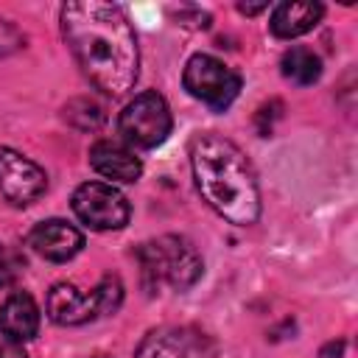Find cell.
I'll use <instances>...</instances> for the list:
<instances>
[{
    "instance_id": "obj_3",
    "label": "cell",
    "mask_w": 358,
    "mask_h": 358,
    "mask_svg": "<svg viewBox=\"0 0 358 358\" xmlns=\"http://www.w3.org/2000/svg\"><path fill=\"white\" fill-rule=\"evenodd\" d=\"M143 263V274L148 282H168L176 291H187L204 271V260L199 249L182 235H162L137 249Z\"/></svg>"
},
{
    "instance_id": "obj_11",
    "label": "cell",
    "mask_w": 358,
    "mask_h": 358,
    "mask_svg": "<svg viewBox=\"0 0 358 358\" xmlns=\"http://www.w3.org/2000/svg\"><path fill=\"white\" fill-rule=\"evenodd\" d=\"M90 165L95 173L112 182H137L143 173V162L134 151L117 140H98L90 148Z\"/></svg>"
},
{
    "instance_id": "obj_19",
    "label": "cell",
    "mask_w": 358,
    "mask_h": 358,
    "mask_svg": "<svg viewBox=\"0 0 358 358\" xmlns=\"http://www.w3.org/2000/svg\"><path fill=\"white\" fill-rule=\"evenodd\" d=\"M238 8H241L243 14H257V11H263V8H268V6H266V3H257V6H246V3H241Z\"/></svg>"
},
{
    "instance_id": "obj_5",
    "label": "cell",
    "mask_w": 358,
    "mask_h": 358,
    "mask_svg": "<svg viewBox=\"0 0 358 358\" xmlns=\"http://www.w3.org/2000/svg\"><path fill=\"white\" fill-rule=\"evenodd\" d=\"M182 84L196 101L215 112H224L241 92V76L210 53H196L187 59Z\"/></svg>"
},
{
    "instance_id": "obj_4",
    "label": "cell",
    "mask_w": 358,
    "mask_h": 358,
    "mask_svg": "<svg viewBox=\"0 0 358 358\" xmlns=\"http://www.w3.org/2000/svg\"><path fill=\"white\" fill-rule=\"evenodd\" d=\"M120 302H123V285L112 274H106L92 291H81L73 282H56L48 294V316L56 324L76 327L115 313Z\"/></svg>"
},
{
    "instance_id": "obj_2",
    "label": "cell",
    "mask_w": 358,
    "mask_h": 358,
    "mask_svg": "<svg viewBox=\"0 0 358 358\" xmlns=\"http://www.w3.org/2000/svg\"><path fill=\"white\" fill-rule=\"evenodd\" d=\"M190 168L201 199L229 224L249 227L260 218V187L246 154L215 131L190 140Z\"/></svg>"
},
{
    "instance_id": "obj_6",
    "label": "cell",
    "mask_w": 358,
    "mask_h": 358,
    "mask_svg": "<svg viewBox=\"0 0 358 358\" xmlns=\"http://www.w3.org/2000/svg\"><path fill=\"white\" fill-rule=\"evenodd\" d=\"M120 134L129 145L134 148H157L159 143H165V137L171 134V109L165 103V98L154 90L134 95L123 112H120Z\"/></svg>"
},
{
    "instance_id": "obj_9",
    "label": "cell",
    "mask_w": 358,
    "mask_h": 358,
    "mask_svg": "<svg viewBox=\"0 0 358 358\" xmlns=\"http://www.w3.org/2000/svg\"><path fill=\"white\" fill-rule=\"evenodd\" d=\"M48 187L45 171L14 148H0V193L14 204L25 207L36 201Z\"/></svg>"
},
{
    "instance_id": "obj_13",
    "label": "cell",
    "mask_w": 358,
    "mask_h": 358,
    "mask_svg": "<svg viewBox=\"0 0 358 358\" xmlns=\"http://www.w3.org/2000/svg\"><path fill=\"white\" fill-rule=\"evenodd\" d=\"M324 14V6L322 3H313V0H285L280 6H274L271 11V34L277 39H296L308 31L316 28V22L322 20Z\"/></svg>"
},
{
    "instance_id": "obj_17",
    "label": "cell",
    "mask_w": 358,
    "mask_h": 358,
    "mask_svg": "<svg viewBox=\"0 0 358 358\" xmlns=\"http://www.w3.org/2000/svg\"><path fill=\"white\" fill-rule=\"evenodd\" d=\"M22 45H25V36L20 34V28L11 25L8 20H0V56H8Z\"/></svg>"
},
{
    "instance_id": "obj_1",
    "label": "cell",
    "mask_w": 358,
    "mask_h": 358,
    "mask_svg": "<svg viewBox=\"0 0 358 358\" xmlns=\"http://www.w3.org/2000/svg\"><path fill=\"white\" fill-rule=\"evenodd\" d=\"M62 34L81 73L103 95H126L140 73L137 34L117 3L73 0L62 6Z\"/></svg>"
},
{
    "instance_id": "obj_18",
    "label": "cell",
    "mask_w": 358,
    "mask_h": 358,
    "mask_svg": "<svg viewBox=\"0 0 358 358\" xmlns=\"http://www.w3.org/2000/svg\"><path fill=\"white\" fill-rule=\"evenodd\" d=\"M0 358H28V355H25V350H22L20 344L3 341V344H0Z\"/></svg>"
},
{
    "instance_id": "obj_7",
    "label": "cell",
    "mask_w": 358,
    "mask_h": 358,
    "mask_svg": "<svg viewBox=\"0 0 358 358\" xmlns=\"http://www.w3.org/2000/svg\"><path fill=\"white\" fill-rule=\"evenodd\" d=\"M70 207L81 224H87L90 229H98V232L123 229L129 224V215H131L126 196L106 182L78 185L73 199H70Z\"/></svg>"
},
{
    "instance_id": "obj_14",
    "label": "cell",
    "mask_w": 358,
    "mask_h": 358,
    "mask_svg": "<svg viewBox=\"0 0 358 358\" xmlns=\"http://www.w3.org/2000/svg\"><path fill=\"white\" fill-rule=\"evenodd\" d=\"M280 70H282V76L291 84L308 87V84L319 81V76H322V59L310 48H291V50L282 53Z\"/></svg>"
},
{
    "instance_id": "obj_20",
    "label": "cell",
    "mask_w": 358,
    "mask_h": 358,
    "mask_svg": "<svg viewBox=\"0 0 358 358\" xmlns=\"http://www.w3.org/2000/svg\"><path fill=\"white\" fill-rule=\"evenodd\" d=\"M95 358H106V355H95Z\"/></svg>"
},
{
    "instance_id": "obj_15",
    "label": "cell",
    "mask_w": 358,
    "mask_h": 358,
    "mask_svg": "<svg viewBox=\"0 0 358 358\" xmlns=\"http://www.w3.org/2000/svg\"><path fill=\"white\" fill-rule=\"evenodd\" d=\"M64 117H67L76 129L92 131V129L101 126V120H103V109H101L92 98H73V101L64 106Z\"/></svg>"
},
{
    "instance_id": "obj_16",
    "label": "cell",
    "mask_w": 358,
    "mask_h": 358,
    "mask_svg": "<svg viewBox=\"0 0 358 358\" xmlns=\"http://www.w3.org/2000/svg\"><path fill=\"white\" fill-rule=\"evenodd\" d=\"M25 271V257L17 246L0 243V288H11L17 285V280Z\"/></svg>"
},
{
    "instance_id": "obj_12",
    "label": "cell",
    "mask_w": 358,
    "mask_h": 358,
    "mask_svg": "<svg viewBox=\"0 0 358 358\" xmlns=\"http://www.w3.org/2000/svg\"><path fill=\"white\" fill-rule=\"evenodd\" d=\"M36 330H39V308L31 294L17 291L0 302V333L8 341L14 344L31 341Z\"/></svg>"
},
{
    "instance_id": "obj_8",
    "label": "cell",
    "mask_w": 358,
    "mask_h": 358,
    "mask_svg": "<svg viewBox=\"0 0 358 358\" xmlns=\"http://www.w3.org/2000/svg\"><path fill=\"white\" fill-rule=\"evenodd\" d=\"M215 341L196 327H157L145 333L137 358H215Z\"/></svg>"
},
{
    "instance_id": "obj_10",
    "label": "cell",
    "mask_w": 358,
    "mask_h": 358,
    "mask_svg": "<svg viewBox=\"0 0 358 358\" xmlns=\"http://www.w3.org/2000/svg\"><path fill=\"white\" fill-rule=\"evenodd\" d=\"M28 246L50 263H64L81 252L84 235L62 218H48V221H39L28 232Z\"/></svg>"
}]
</instances>
